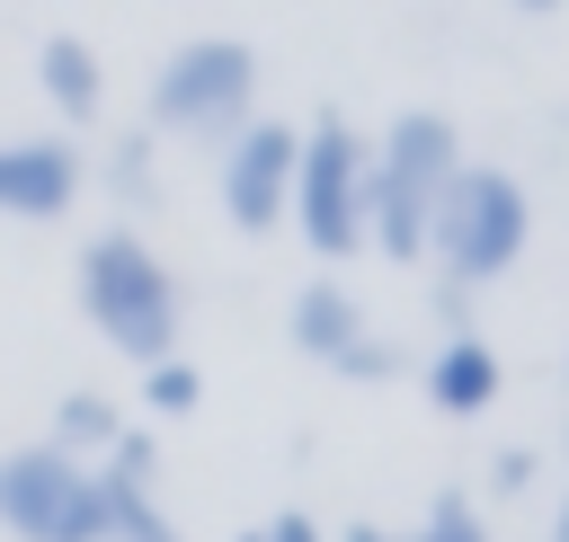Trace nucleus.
Masks as SVG:
<instances>
[{
  "instance_id": "19",
  "label": "nucleus",
  "mask_w": 569,
  "mask_h": 542,
  "mask_svg": "<svg viewBox=\"0 0 569 542\" xmlns=\"http://www.w3.org/2000/svg\"><path fill=\"white\" fill-rule=\"evenodd\" d=\"M267 542H329V533H320L302 506H284V515H267Z\"/></svg>"
},
{
  "instance_id": "15",
  "label": "nucleus",
  "mask_w": 569,
  "mask_h": 542,
  "mask_svg": "<svg viewBox=\"0 0 569 542\" xmlns=\"http://www.w3.org/2000/svg\"><path fill=\"white\" fill-rule=\"evenodd\" d=\"M196 409H204V373L187 355L142 364V418H196Z\"/></svg>"
},
{
  "instance_id": "10",
  "label": "nucleus",
  "mask_w": 569,
  "mask_h": 542,
  "mask_svg": "<svg viewBox=\"0 0 569 542\" xmlns=\"http://www.w3.org/2000/svg\"><path fill=\"white\" fill-rule=\"evenodd\" d=\"M36 98L62 116V133H80V124H98L107 116V53L89 44V36H44L36 44Z\"/></svg>"
},
{
  "instance_id": "17",
  "label": "nucleus",
  "mask_w": 569,
  "mask_h": 542,
  "mask_svg": "<svg viewBox=\"0 0 569 542\" xmlns=\"http://www.w3.org/2000/svg\"><path fill=\"white\" fill-rule=\"evenodd\" d=\"M329 373H347V382H391V373H400V347H382V338L365 329V338H356V347H347Z\"/></svg>"
},
{
  "instance_id": "6",
  "label": "nucleus",
  "mask_w": 569,
  "mask_h": 542,
  "mask_svg": "<svg viewBox=\"0 0 569 542\" xmlns=\"http://www.w3.org/2000/svg\"><path fill=\"white\" fill-rule=\"evenodd\" d=\"M0 533L9 542H98V471L53 435L0 453Z\"/></svg>"
},
{
  "instance_id": "8",
  "label": "nucleus",
  "mask_w": 569,
  "mask_h": 542,
  "mask_svg": "<svg viewBox=\"0 0 569 542\" xmlns=\"http://www.w3.org/2000/svg\"><path fill=\"white\" fill-rule=\"evenodd\" d=\"M89 195V151L71 133H0V222H71Z\"/></svg>"
},
{
  "instance_id": "7",
  "label": "nucleus",
  "mask_w": 569,
  "mask_h": 542,
  "mask_svg": "<svg viewBox=\"0 0 569 542\" xmlns=\"http://www.w3.org/2000/svg\"><path fill=\"white\" fill-rule=\"evenodd\" d=\"M293 151H302V124H276V116H249V124L213 151V195H222V222H231V231H249V240L284 231Z\"/></svg>"
},
{
  "instance_id": "18",
  "label": "nucleus",
  "mask_w": 569,
  "mask_h": 542,
  "mask_svg": "<svg viewBox=\"0 0 569 542\" xmlns=\"http://www.w3.org/2000/svg\"><path fill=\"white\" fill-rule=\"evenodd\" d=\"M489 489H498V498H516V489H533V453H525V444H507V453L489 462Z\"/></svg>"
},
{
  "instance_id": "21",
  "label": "nucleus",
  "mask_w": 569,
  "mask_h": 542,
  "mask_svg": "<svg viewBox=\"0 0 569 542\" xmlns=\"http://www.w3.org/2000/svg\"><path fill=\"white\" fill-rule=\"evenodd\" d=\"M551 542H569V498H560V524H551Z\"/></svg>"
},
{
  "instance_id": "12",
  "label": "nucleus",
  "mask_w": 569,
  "mask_h": 542,
  "mask_svg": "<svg viewBox=\"0 0 569 542\" xmlns=\"http://www.w3.org/2000/svg\"><path fill=\"white\" fill-rule=\"evenodd\" d=\"M284 338H293L311 364H338V355L365 338V311H356V293H347L338 275H311V284L293 293V311H284Z\"/></svg>"
},
{
  "instance_id": "4",
  "label": "nucleus",
  "mask_w": 569,
  "mask_h": 542,
  "mask_svg": "<svg viewBox=\"0 0 569 542\" xmlns=\"http://www.w3.org/2000/svg\"><path fill=\"white\" fill-rule=\"evenodd\" d=\"M525 240H533V204H525V187L507 178V169H453V187L436 195V222H427V258L445 267V284L453 293H471V284H498L516 258H525Z\"/></svg>"
},
{
  "instance_id": "22",
  "label": "nucleus",
  "mask_w": 569,
  "mask_h": 542,
  "mask_svg": "<svg viewBox=\"0 0 569 542\" xmlns=\"http://www.w3.org/2000/svg\"><path fill=\"white\" fill-rule=\"evenodd\" d=\"M516 9H560V0H516Z\"/></svg>"
},
{
  "instance_id": "13",
  "label": "nucleus",
  "mask_w": 569,
  "mask_h": 542,
  "mask_svg": "<svg viewBox=\"0 0 569 542\" xmlns=\"http://www.w3.org/2000/svg\"><path fill=\"white\" fill-rule=\"evenodd\" d=\"M89 187H107L116 213H151V204H160V133H151V124L107 133V151L89 160Z\"/></svg>"
},
{
  "instance_id": "11",
  "label": "nucleus",
  "mask_w": 569,
  "mask_h": 542,
  "mask_svg": "<svg viewBox=\"0 0 569 542\" xmlns=\"http://www.w3.org/2000/svg\"><path fill=\"white\" fill-rule=\"evenodd\" d=\"M498 382H507V364H498V347L471 338V329H453V338L427 355V409H445V418H480V409L498 400Z\"/></svg>"
},
{
  "instance_id": "20",
  "label": "nucleus",
  "mask_w": 569,
  "mask_h": 542,
  "mask_svg": "<svg viewBox=\"0 0 569 542\" xmlns=\"http://www.w3.org/2000/svg\"><path fill=\"white\" fill-rule=\"evenodd\" d=\"M338 542H400V533H382V524H338Z\"/></svg>"
},
{
  "instance_id": "1",
  "label": "nucleus",
  "mask_w": 569,
  "mask_h": 542,
  "mask_svg": "<svg viewBox=\"0 0 569 542\" xmlns=\"http://www.w3.org/2000/svg\"><path fill=\"white\" fill-rule=\"evenodd\" d=\"M71 302L89 320V338H107V355H124L133 373L178 355V329H187V284L178 267L133 231V222H107L98 240H80L71 258Z\"/></svg>"
},
{
  "instance_id": "2",
  "label": "nucleus",
  "mask_w": 569,
  "mask_h": 542,
  "mask_svg": "<svg viewBox=\"0 0 569 542\" xmlns=\"http://www.w3.org/2000/svg\"><path fill=\"white\" fill-rule=\"evenodd\" d=\"M453 169H462V133L436 107L391 116L382 142H373V160H365V249H382L391 267H418L436 195L453 187Z\"/></svg>"
},
{
  "instance_id": "5",
  "label": "nucleus",
  "mask_w": 569,
  "mask_h": 542,
  "mask_svg": "<svg viewBox=\"0 0 569 542\" xmlns=\"http://www.w3.org/2000/svg\"><path fill=\"white\" fill-rule=\"evenodd\" d=\"M365 160H373V142H365L347 116H311V124H302L284 222L302 231L311 258H356V249H365Z\"/></svg>"
},
{
  "instance_id": "16",
  "label": "nucleus",
  "mask_w": 569,
  "mask_h": 542,
  "mask_svg": "<svg viewBox=\"0 0 569 542\" xmlns=\"http://www.w3.org/2000/svg\"><path fill=\"white\" fill-rule=\"evenodd\" d=\"M400 542H489V515H480L462 489H436V498H427V515H418Z\"/></svg>"
},
{
  "instance_id": "9",
  "label": "nucleus",
  "mask_w": 569,
  "mask_h": 542,
  "mask_svg": "<svg viewBox=\"0 0 569 542\" xmlns=\"http://www.w3.org/2000/svg\"><path fill=\"white\" fill-rule=\"evenodd\" d=\"M89 471H98V542H178V524L160 506V444H151V426H124Z\"/></svg>"
},
{
  "instance_id": "3",
  "label": "nucleus",
  "mask_w": 569,
  "mask_h": 542,
  "mask_svg": "<svg viewBox=\"0 0 569 542\" xmlns=\"http://www.w3.org/2000/svg\"><path fill=\"white\" fill-rule=\"evenodd\" d=\"M249 116H258V53H249L240 36H187L178 53L151 62L142 124H151L160 142H204V151H222Z\"/></svg>"
},
{
  "instance_id": "14",
  "label": "nucleus",
  "mask_w": 569,
  "mask_h": 542,
  "mask_svg": "<svg viewBox=\"0 0 569 542\" xmlns=\"http://www.w3.org/2000/svg\"><path fill=\"white\" fill-rule=\"evenodd\" d=\"M44 435H53L62 453L98 462V453H107V444L124 435V409H116L107 391H89V382H80V391H62V400H53V426H44Z\"/></svg>"
},
{
  "instance_id": "23",
  "label": "nucleus",
  "mask_w": 569,
  "mask_h": 542,
  "mask_svg": "<svg viewBox=\"0 0 569 542\" xmlns=\"http://www.w3.org/2000/svg\"><path fill=\"white\" fill-rule=\"evenodd\" d=\"M240 542H267V524H258V533H240Z\"/></svg>"
}]
</instances>
